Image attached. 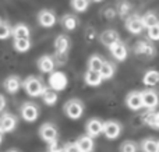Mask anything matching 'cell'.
<instances>
[{
    "label": "cell",
    "mask_w": 159,
    "mask_h": 152,
    "mask_svg": "<svg viewBox=\"0 0 159 152\" xmlns=\"http://www.w3.org/2000/svg\"><path fill=\"white\" fill-rule=\"evenodd\" d=\"M22 87H24L25 92H27L30 96H34V98L41 96L45 92V89H46L45 84L42 83V80L38 77H28L27 80L22 83Z\"/></svg>",
    "instance_id": "1"
},
{
    "label": "cell",
    "mask_w": 159,
    "mask_h": 152,
    "mask_svg": "<svg viewBox=\"0 0 159 152\" xmlns=\"http://www.w3.org/2000/svg\"><path fill=\"white\" fill-rule=\"evenodd\" d=\"M64 113H66V116L69 119L77 120L84 114V105L78 99H70L64 105Z\"/></svg>",
    "instance_id": "2"
},
{
    "label": "cell",
    "mask_w": 159,
    "mask_h": 152,
    "mask_svg": "<svg viewBox=\"0 0 159 152\" xmlns=\"http://www.w3.org/2000/svg\"><path fill=\"white\" fill-rule=\"evenodd\" d=\"M67 84H69V80H67L66 74L61 71H52L49 77V87L53 91H63L66 89Z\"/></svg>",
    "instance_id": "3"
},
{
    "label": "cell",
    "mask_w": 159,
    "mask_h": 152,
    "mask_svg": "<svg viewBox=\"0 0 159 152\" xmlns=\"http://www.w3.org/2000/svg\"><path fill=\"white\" fill-rule=\"evenodd\" d=\"M57 128L55 127V124H52V123H45V124L41 126V128H39V137H41L42 140H43L45 142H53L57 140Z\"/></svg>",
    "instance_id": "4"
},
{
    "label": "cell",
    "mask_w": 159,
    "mask_h": 152,
    "mask_svg": "<svg viewBox=\"0 0 159 152\" xmlns=\"http://www.w3.org/2000/svg\"><path fill=\"white\" fill-rule=\"evenodd\" d=\"M21 116L25 122L32 123L39 117V109L35 103L32 102H25L21 106Z\"/></svg>",
    "instance_id": "5"
},
{
    "label": "cell",
    "mask_w": 159,
    "mask_h": 152,
    "mask_svg": "<svg viewBox=\"0 0 159 152\" xmlns=\"http://www.w3.org/2000/svg\"><path fill=\"white\" fill-rule=\"evenodd\" d=\"M102 133L105 134L107 140H116L121 134V126L120 123L115 122V120H109V122L103 123L102 127Z\"/></svg>",
    "instance_id": "6"
},
{
    "label": "cell",
    "mask_w": 159,
    "mask_h": 152,
    "mask_svg": "<svg viewBox=\"0 0 159 152\" xmlns=\"http://www.w3.org/2000/svg\"><path fill=\"white\" fill-rule=\"evenodd\" d=\"M126 28H127L129 32L134 34V35H138V34L143 32L144 25H143V21H141V16H138V14H133V16L127 17Z\"/></svg>",
    "instance_id": "7"
},
{
    "label": "cell",
    "mask_w": 159,
    "mask_h": 152,
    "mask_svg": "<svg viewBox=\"0 0 159 152\" xmlns=\"http://www.w3.org/2000/svg\"><path fill=\"white\" fill-rule=\"evenodd\" d=\"M141 101H143V108L154 110L158 105V95L154 89H147L141 92Z\"/></svg>",
    "instance_id": "8"
},
{
    "label": "cell",
    "mask_w": 159,
    "mask_h": 152,
    "mask_svg": "<svg viewBox=\"0 0 159 152\" xmlns=\"http://www.w3.org/2000/svg\"><path fill=\"white\" fill-rule=\"evenodd\" d=\"M38 22L43 28H52L57 22V17L52 10H42L38 14Z\"/></svg>",
    "instance_id": "9"
},
{
    "label": "cell",
    "mask_w": 159,
    "mask_h": 152,
    "mask_svg": "<svg viewBox=\"0 0 159 152\" xmlns=\"http://www.w3.org/2000/svg\"><path fill=\"white\" fill-rule=\"evenodd\" d=\"M134 52L135 55L143 56V57H154L155 56V46L145 41H140L137 42V45L134 46Z\"/></svg>",
    "instance_id": "10"
},
{
    "label": "cell",
    "mask_w": 159,
    "mask_h": 152,
    "mask_svg": "<svg viewBox=\"0 0 159 152\" xmlns=\"http://www.w3.org/2000/svg\"><path fill=\"white\" fill-rule=\"evenodd\" d=\"M109 50H110V53H112V56L117 61H124L127 59V47L124 46V43L121 41H117L113 45H110Z\"/></svg>",
    "instance_id": "11"
},
{
    "label": "cell",
    "mask_w": 159,
    "mask_h": 152,
    "mask_svg": "<svg viewBox=\"0 0 159 152\" xmlns=\"http://www.w3.org/2000/svg\"><path fill=\"white\" fill-rule=\"evenodd\" d=\"M17 126V119L10 113H4L0 116V130L3 133H10L16 128Z\"/></svg>",
    "instance_id": "12"
},
{
    "label": "cell",
    "mask_w": 159,
    "mask_h": 152,
    "mask_svg": "<svg viewBox=\"0 0 159 152\" xmlns=\"http://www.w3.org/2000/svg\"><path fill=\"white\" fill-rule=\"evenodd\" d=\"M102 127H103V123L99 119H91L88 120L87 126H85V130H87V136L93 138V137H98L99 134H102Z\"/></svg>",
    "instance_id": "13"
},
{
    "label": "cell",
    "mask_w": 159,
    "mask_h": 152,
    "mask_svg": "<svg viewBox=\"0 0 159 152\" xmlns=\"http://www.w3.org/2000/svg\"><path fill=\"white\" fill-rule=\"evenodd\" d=\"M126 105L131 110H140L143 108V101H141V92L133 91L127 95L126 98Z\"/></svg>",
    "instance_id": "14"
},
{
    "label": "cell",
    "mask_w": 159,
    "mask_h": 152,
    "mask_svg": "<svg viewBox=\"0 0 159 152\" xmlns=\"http://www.w3.org/2000/svg\"><path fill=\"white\" fill-rule=\"evenodd\" d=\"M4 89L8 92V94H17V92L20 91V88H21L22 83L21 80H20V77H17V75H10V77H7L4 80Z\"/></svg>",
    "instance_id": "15"
},
{
    "label": "cell",
    "mask_w": 159,
    "mask_h": 152,
    "mask_svg": "<svg viewBox=\"0 0 159 152\" xmlns=\"http://www.w3.org/2000/svg\"><path fill=\"white\" fill-rule=\"evenodd\" d=\"M99 39H101V42H102V45H103V46L109 47L110 45H113L115 42L120 41V36H119L117 31H115V29H106V31H103V32L101 34Z\"/></svg>",
    "instance_id": "16"
},
{
    "label": "cell",
    "mask_w": 159,
    "mask_h": 152,
    "mask_svg": "<svg viewBox=\"0 0 159 152\" xmlns=\"http://www.w3.org/2000/svg\"><path fill=\"white\" fill-rule=\"evenodd\" d=\"M70 49V39L67 35H59L55 39V50L59 55H67Z\"/></svg>",
    "instance_id": "17"
},
{
    "label": "cell",
    "mask_w": 159,
    "mask_h": 152,
    "mask_svg": "<svg viewBox=\"0 0 159 152\" xmlns=\"http://www.w3.org/2000/svg\"><path fill=\"white\" fill-rule=\"evenodd\" d=\"M60 24L66 31L73 32V31H75L78 27V20H77V17L73 16V14H64L60 18Z\"/></svg>",
    "instance_id": "18"
},
{
    "label": "cell",
    "mask_w": 159,
    "mask_h": 152,
    "mask_svg": "<svg viewBox=\"0 0 159 152\" xmlns=\"http://www.w3.org/2000/svg\"><path fill=\"white\" fill-rule=\"evenodd\" d=\"M38 67L42 73H46L48 74V73H52L53 70H55L56 63L52 56H42L38 60Z\"/></svg>",
    "instance_id": "19"
},
{
    "label": "cell",
    "mask_w": 159,
    "mask_h": 152,
    "mask_svg": "<svg viewBox=\"0 0 159 152\" xmlns=\"http://www.w3.org/2000/svg\"><path fill=\"white\" fill-rule=\"evenodd\" d=\"M11 35L14 39H30L31 32L25 24H17L14 28H11Z\"/></svg>",
    "instance_id": "20"
},
{
    "label": "cell",
    "mask_w": 159,
    "mask_h": 152,
    "mask_svg": "<svg viewBox=\"0 0 159 152\" xmlns=\"http://www.w3.org/2000/svg\"><path fill=\"white\" fill-rule=\"evenodd\" d=\"M84 81L87 85L89 87H99L102 84V77L99 74V71H92V70H88L84 75Z\"/></svg>",
    "instance_id": "21"
},
{
    "label": "cell",
    "mask_w": 159,
    "mask_h": 152,
    "mask_svg": "<svg viewBox=\"0 0 159 152\" xmlns=\"http://www.w3.org/2000/svg\"><path fill=\"white\" fill-rule=\"evenodd\" d=\"M143 120L147 126H149L154 130H158L159 128V114L155 110H151L148 113H145L143 116Z\"/></svg>",
    "instance_id": "22"
},
{
    "label": "cell",
    "mask_w": 159,
    "mask_h": 152,
    "mask_svg": "<svg viewBox=\"0 0 159 152\" xmlns=\"http://www.w3.org/2000/svg\"><path fill=\"white\" fill-rule=\"evenodd\" d=\"M77 147L80 148L81 152H92L93 150V140L88 136H82L77 140Z\"/></svg>",
    "instance_id": "23"
},
{
    "label": "cell",
    "mask_w": 159,
    "mask_h": 152,
    "mask_svg": "<svg viewBox=\"0 0 159 152\" xmlns=\"http://www.w3.org/2000/svg\"><path fill=\"white\" fill-rule=\"evenodd\" d=\"M159 81V73L157 70H148L143 77V83L145 87H155Z\"/></svg>",
    "instance_id": "24"
},
{
    "label": "cell",
    "mask_w": 159,
    "mask_h": 152,
    "mask_svg": "<svg viewBox=\"0 0 159 152\" xmlns=\"http://www.w3.org/2000/svg\"><path fill=\"white\" fill-rule=\"evenodd\" d=\"M115 71H116V69H115V66H113V63L103 60L101 70H99V74H101L102 80H109V78H112L113 75H115Z\"/></svg>",
    "instance_id": "25"
},
{
    "label": "cell",
    "mask_w": 159,
    "mask_h": 152,
    "mask_svg": "<svg viewBox=\"0 0 159 152\" xmlns=\"http://www.w3.org/2000/svg\"><path fill=\"white\" fill-rule=\"evenodd\" d=\"M141 21H143L144 28H151V27L158 25V17L154 11H148L144 16H141Z\"/></svg>",
    "instance_id": "26"
},
{
    "label": "cell",
    "mask_w": 159,
    "mask_h": 152,
    "mask_svg": "<svg viewBox=\"0 0 159 152\" xmlns=\"http://www.w3.org/2000/svg\"><path fill=\"white\" fill-rule=\"evenodd\" d=\"M42 99H43V102L46 103L48 106H53L56 105V102H57L59 96H57V92L53 91V89H45V92L41 95Z\"/></svg>",
    "instance_id": "27"
},
{
    "label": "cell",
    "mask_w": 159,
    "mask_h": 152,
    "mask_svg": "<svg viewBox=\"0 0 159 152\" xmlns=\"http://www.w3.org/2000/svg\"><path fill=\"white\" fill-rule=\"evenodd\" d=\"M141 150H143V152H158L159 151V144H158L157 140L147 138L141 142Z\"/></svg>",
    "instance_id": "28"
},
{
    "label": "cell",
    "mask_w": 159,
    "mask_h": 152,
    "mask_svg": "<svg viewBox=\"0 0 159 152\" xmlns=\"http://www.w3.org/2000/svg\"><path fill=\"white\" fill-rule=\"evenodd\" d=\"M14 49L20 53H25L31 49V39H14Z\"/></svg>",
    "instance_id": "29"
},
{
    "label": "cell",
    "mask_w": 159,
    "mask_h": 152,
    "mask_svg": "<svg viewBox=\"0 0 159 152\" xmlns=\"http://www.w3.org/2000/svg\"><path fill=\"white\" fill-rule=\"evenodd\" d=\"M102 63H103V60H102L101 56L98 55H93L89 57V60H88V70H92V71H99L102 67Z\"/></svg>",
    "instance_id": "30"
},
{
    "label": "cell",
    "mask_w": 159,
    "mask_h": 152,
    "mask_svg": "<svg viewBox=\"0 0 159 152\" xmlns=\"http://www.w3.org/2000/svg\"><path fill=\"white\" fill-rule=\"evenodd\" d=\"M130 11H131V4H130L129 2H120L117 4V7H116V14H119L120 17H126L130 14Z\"/></svg>",
    "instance_id": "31"
},
{
    "label": "cell",
    "mask_w": 159,
    "mask_h": 152,
    "mask_svg": "<svg viewBox=\"0 0 159 152\" xmlns=\"http://www.w3.org/2000/svg\"><path fill=\"white\" fill-rule=\"evenodd\" d=\"M71 6L77 13H84L89 6V0H71Z\"/></svg>",
    "instance_id": "32"
},
{
    "label": "cell",
    "mask_w": 159,
    "mask_h": 152,
    "mask_svg": "<svg viewBox=\"0 0 159 152\" xmlns=\"http://www.w3.org/2000/svg\"><path fill=\"white\" fill-rule=\"evenodd\" d=\"M11 36V27L0 18V39H7Z\"/></svg>",
    "instance_id": "33"
},
{
    "label": "cell",
    "mask_w": 159,
    "mask_h": 152,
    "mask_svg": "<svg viewBox=\"0 0 159 152\" xmlns=\"http://www.w3.org/2000/svg\"><path fill=\"white\" fill-rule=\"evenodd\" d=\"M138 147L134 141H124L120 145V152H137Z\"/></svg>",
    "instance_id": "34"
},
{
    "label": "cell",
    "mask_w": 159,
    "mask_h": 152,
    "mask_svg": "<svg viewBox=\"0 0 159 152\" xmlns=\"http://www.w3.org/2000/svg\"><path fill=\"white\" fill-rule=\"evenodd\" d=\"M148 29V38L151 41L157 42L159 39V25H155V27H151V28H147Z\"/></svg>",
    "instance_id": "35"
},
{
    "label": "cell",
    "mask_w": 159,
    "mask_h": 152,
    "mask_svg": "<svg viewBox=\"0 0 159 152\" xmlns=\"http://www.w3.org/2000/svg\"><path fill=\"white\" fill-rule=\"evenodd\" d=\"M96 39V32L93 28H87V31H85V41L88 42V43H91L92 41H95Z\"/></svg>",
    "instance_id": "36"
},
{
    "label": "cell",
    "mask_w": 159,
    "mask_h": 152,
    "mask_svg": "<svg viewBox=\"0 0 159 152\" xmlns=\"http://www.w3.org/2000/svg\"><path fill=\"white\" fill-rule=\"evenodd\" d=\"M48 152H63V147L59 144V141L49 142V147H48Z\"/></svg>",
    "instance_id": "37"
},
{
    "label": "cell",
    "mask_w": 159,
    "mask_h": 152,
    "mask_svg": "<svg viewBox=\"0 0 159 152\" xmlns=\"http://www.w3.org/2000/svg\"><path fill=\"white\" fill-rule=\"evenodd\" d=\"M63 152H81L75 142H69L63 147Z\"/></svg>",
    "instance_id": "38"
},
{
    "label": "cell",
    "mask_w": 159,
    "mask_h": 152,
    "mask_svg": "<svg viewBox=\"0 0 159 152\" xmlns=\"http://www.w3.org/2000/svg\"><path fill=\"white\" fill-rule=\"evenodd\" d=\"M103 16L106 17L107 20L115 18V16H116V8H112V7L106 8V10H105V13H103Z\"/></svg>",
    "instance_id": "39"
},
{
    "label": "cell",
    "mask_w": 159,
    "mask_h": 152,
    "mask_svg": "<svg viewBox=\"0 0 159 152\" xmlns=\"http://www.w3.org/2000/svg\"><path fill=\"white\" fill-rule=\"evenodd\" d=\"M6 108V98L3 95H0V112Z\"/></svg>",
    "instance_id": "40"
},
{
    "label": "cell",
    "mask_w": 159,
    "mask_h": 152,
    "mask_svg": "<svg viewBox=\"0 0 159 152\" xmlns=\"http://www.w3.org/2000/svg\"><path fill=\"white\" fill-rule=\"evenodd\" d=\"M2 141H3V131L0 130V144H2Z\"/></svg>",
    "instance_id": "41"
},
{
    "label": "cell",
    "mask_w": 159,
    "mask_h": 152,
    "mask_svg": "<svg viewBox=\"0 0 159 152\" xmlns=\"http://www.w3.org/2000/svg\"><path fill=\"white\" fill-rule=\"evenodd\" d=\"M89 2H91V0H89ZM92 2H95V3H101L102 0H92Z\"/></svg>",
    "instance_id": "42"
},
{
    "label": "cell",
    "mask_w": 159,
    "mask_h": 152,
    "mask_svg": "<svg viewBox=\"0 0 159 152\" xmlns=\"http://www.w3.org/2000/svg\"><path fill=\"white\" fill-rule=\"evenodd\" d=\"M8 152H18V151H14V150H13V151H8Z\"/></svg>",
    "instance_id": "43"
}]
</instances>
